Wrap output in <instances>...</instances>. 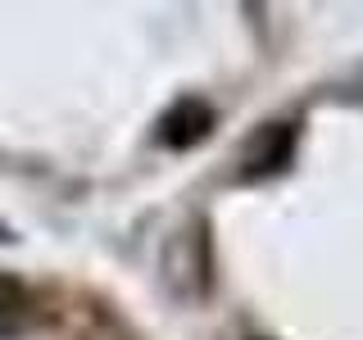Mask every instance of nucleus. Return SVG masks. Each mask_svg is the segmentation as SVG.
Returning a JSON list of instances; mask_svg holds the SVG:
<instances>
[{
	"instance_id": "nucleus-3",
	"label": "nucleus",
	"mask_w": 363,
	"mask_h": 340,
	"mask_svg": "<svg viewBox=\"0 0 363 340\" xmlns=\"http://www.w3.org/2000/svg\"><path fill=\"white\" fill-rule=\"evenodd\" d=\"M23 304H28L23 286L14 277H0V322H14V317L23 313Z\"/></svg>"
},
{
	"instance_id": "nucleus-2",
	"label": "nucleus",
	"mask_w": 363,
	"mask_h": 340,
	"mask_svg": "<svg viewBox=\"0 0 363 340\" xmlns=\"http://www.w3.org/2000/svg\"><path fill=\"white\" fill-rule=\"evenodd\" d=\"M213 128V113L209 105H200V100H182V105L164 118V145H196L204 132Z\"/></svg>"
},
{
	"instance_id": "nucleus-1",
	"label": "nucleus",
	"mask_w": 363,
	"mask_h": 340,
	"mask_svg": "<svg viewBox=\"0 0 363 340\" xmlns=\"http://www.w3.org/2000/svg\"><path fill=\"white\" fill-rule=\"evenodd\" d=\"M291 150H295V128H286V123H272V128H264L255 141H250L245 173H277V168L291 159Z\"/></svg>"
}]
</instances>
